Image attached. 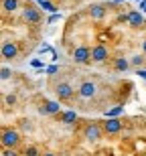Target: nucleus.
<instances>
[{"label":"nucleus","instance_id":"nucleus-1","mask_svg":"<svg viewBox=\"0 0 146 156\" xmlns=\"http://www.w3.org/2000/svg\"><path fill=\"white\" fill-rule=\"evenodd\" d=\"M51 89H53V95L57 98V101H63V104H71V101H73V98L77 95V89L71 85L69 81H65V79L53 81V83H51Z\"/></svg>","mask_w":146,"mask_h":156},{"label":"nucleus","instance_id":"nucleus-2","mask_svg":"<svg viewBox=\"0 0 146 156\" xmlns=\"http://www.w3.org/2000/svg\"><path fill=\"white\" fill-rule=\"evenodd\" d=\"M104 134V128H101V122H87L83 124L81 128V138L87 140V142H99Z\"/></svg>","mask_w":146,"mask_h":156},{"label":"nucleus","instance_id":"nucleus-3","mask_svg":"<svg viewBox=\"0 0 146 156\" xmlns=\"http://www.w3.org/2000/svg\"><path fill=\"white\" fill-rule=\"evenodd\" d=\"M98 98V83L94 79H83L77 85V99L81 101H89V99Z\"/></svg>","mask_w":146,"mask_h":156},{"label":"nucleus","instance_id":"nucleus-4","mask_svg":"<svg viewBox=\"0 0 146 156\" xmlns=\"http://www.w3.org/2000/svg\"><path fill=\"white\" fill-rule=\"evenodd\" d=\"M0 144H2V148H16L20 144V132L16 128H2Z\"/></svg>","mask_w":146,"mask_h":156},{"label":"nucleus","instance_id":"nucleus-5","mask_svg":"<svg viewBox=\"0 0 146 156\" xmlns=\"http://www.w3.org/2000/svg\"><path fill=\"white\" fill-rule=\"evenodd\" d=\"M112 57L110 47L104 45V43H98V45L91 47V63L94 65H104L108 63V59Z\"/></svg>","mask_w":146,"mask_h":156},{"label":"nucleus","instance_id":"nucleus-6","mask_svg":"<svg viewBox=\"0 0 146 156\" xmlns=\"http://www.w3.org/2000/svg\"><path fill=\"white\" fill-rule=\"evenodd\" d=\"M71 61L75 65H89L91 63V49L87 45H77L71 51Z\"/></svg>","mask_w":146,"mask_h":156},{"label":"nucleus","instance_id":"nucleus-7","mask_svg":"<svg viewBox=\"0 0 146 156\" xmlns=\"http://www.w3.org/2000/svg\"><path fill=\"white\" fill-rule=\"evenodd\" d=\"M0 55H2L4 61H12V59H16L20 55V45L16 41H4L2 47H0Z\"/></svg>","mask_w":146,"mask_h":156},{"label":"nucleus","instance_id":"nucleus-8","mask_svg":"<svg viewBox=\"0 0 146 156\" xmlns=\"http://www.w3.org/2000/svg\"><path fill=\"white\" fill-rule=\"evenodd\" d=\"M20 18H23V23H27V24H41L43 14L35 6H24L23 10H20Z\"/></svg>","mask_w":146,"mask_h":156},{"label":"nucleus","instance_id":"nucleus-9","mask_svg":"<svg viewBox=\"0 0 146 156\" xmlns=\"http://www.w3.org/2000/svg\"><path fill=\"white\" fill-rule=\"evenodd\" d=\"M39 114L41 116H57V114H61V101H57V99H43L39 104Z\"/></svg>","mask_w":146,"mask_h":156},{"label":"nucleus","instance_id":"nucleus-10","mask_svg":"<svg viewBox=\"0 0 146 156\" xmlns=\"http://www.w3.org/2000/svg\"><path fill=\"white\" fill-rule=\"evenodd\" d=\"M101 128H104L105 136H118V134L122 132L124 124L118 120V118H108L105 122H101Z\"/></svg>","mask_w":146,"mask_h":156},{"label":"nucleus","instance_id":"nucleus-11","mask_svg":"<svg viewBox=\"0 0 146 156\" xmlns=\"http://www.w3.org/2000/svg\"><path fill=\"white\" fill-rule=\"evenodd\" d=\"M112 67H114V71H118V73H126L132 65H130V59H126L124 55H116V57L112 59Z\"/></svg>","mask_w":146,"mask_h":156},{"label":"nucleus","instance_id":"nucleus-12","mask_svg":"<svg viewBox=\"0 0 146 156\" xmlns=\"http://www.w3.org/2000/svg\"><path fill=\"white\" fill-rule=\"evenodd\" d=\"M87 16L91 20H101L105 16V6L104 4H91L87 8Z\"/></svg>","mask_w":146,"mask_h":156},{"label":"nucleus","instance_id":"nucleus-13","mask_svg":"<svg viewBox=\"0 0 146 156\" xmlns=\"http://www.w3.org/2000/svg\"><path fill=\"white\" fill-rule=\"evenodd\" d=\"M126 20L130 23V27H132V29H140L142 24H144V16H142L138 10H130L128 14H126Z\"/></svg>","mask_w":146,"mask_h":156},{"label":"nucleus","instance_id":"nucleus-14","mask_svg":"<svg viewBox=\"0 0 146 156\" xmlns=\"http://www.w3.org/2000/svg\"><path fill=\"white\" fill-rule=\"evenodd\" d=\"M20 8V0H2V12L4 14H12Z\"/></svg>","mask_w":146,"mask_h":156},{"label":"nucleus","instance_id":"nucleus-15","mask_svg":"<svg viewBox=\"0 0 146 156\" xmlns=\"http://www.w3.org/2000/svg\"><path fill=\"white\" fill-rule=\"evenodd\" d=\"M144 63H146V55H144V53H134V55L130 57V65L136 67V69H140Z\"/></svg>","mask_w":146,"mask_h":156},{"label":"nucleus","instance_id":"nucleus-16","mask_svg":"<svg viewBox=\"0 0 146 156\" xmlns=\"http://www.w3.org/2000/svg\"><path fill=\"white\" fill-rule=\"evenodd\" d=\"M20 154H23V156H43V150L39 148V146H35V144H29V146H24V148H23Z\"/></svg>","mask_w":146,"mask_h":156},{"label":"nucleus","instance_id":"nucleus-17","mask_svg":"<svg viewBox=\"0 0 146 156\" xmlns=\"http://www.w3.org/2000/svg\"><path fill=\"white\" fill-rule=\"evenodd\" d=\"M61 122H63L65 126H71V124H75L77 122V114L75 112H63V114H61Z\"/></svg>","mask_w":146,"mask_h":156},{"label":"nucleus","instance_id":"nucleus-18","mask_svg":"<svg viewBox=\"0 0 146 156\" xmlns=\"http://www.w3.org/2000/svg\"><path fill=\"white\" fill-rule=\"evenodd\" d=\"M120 114H124V104H118V105H114L112 110H105V118H116V116H120Z\"/></svg>","mask_w":146,"mask_h":156},{"label":"nucleus","instance_id":"nucleus-19","mask_svg":"<svg viewBox=\"0 0 146 156\" xmlns=\"http://www.w3.org/2000/svg\"><path fill=\"white\" fill-rule=\"evenodd\" d=\"M2 101H4V105H6V108H12V105H16L18 98H16V93H4Z\"/></svg>","mask_w":146,"mask_h":156},{"label":"nucleus","instance_id":"nucleus-20","mask_svg":"<svg viewBox=\"0 0 146 156\" xmlns=\"http://www.w3.org/2000/svg\"><path fill=\"white\" fill-rule=\"evenodd\" d=\"M20 128H23L27 134H30L33 130H35V126H33V122H30L29 118H23V120H20Z\"/></svg>","mask_w":146,"mask_h":156},{"label":"nucleus","instance_id":"nucleus-21","mask_svg":"<svg viewBox=\"0 0 146 156\" xmlns=\"http://www.w3.org/2000/svg\"><path fill=\"white\" fill-rule=\"evenodd\" d=\"M2 156H23V154H18L16 148H2Z\"/></svg>","mask_w":146,"mask_h":156},{"label":"nucleus","instance_id":"nucleus-22","mask_svg":"<svg viewBox=\"0 0 146 156\" xmlns=\"http://www.w3.org/2000/svg\"><path fill=\"white\" fill-rule=\"evenodd\" d=\"M10 69L8 67H2V71H0V77H2V81H6V79H10Z\"/></svg>","mask_w":146,"mask_h":156},{"label":"nucleus","instance_id":"nucleus-23","mask_svg":"<svg viewBox=\"0 0 146 156\" xmlns=\"http://www.w3.org/2000/svg\"><path fill=\"white\" fill-rule=\"evenodd\" d=\"M41 6H43V8H47V10H55L53 4H51V2H47V0H41Z\"/></svg>","mask_w":146,"mask_h":156},{"label":"nucleus","instance_id":"nucleus-24","mask_svg":"<svg viewBox=\"0 0 146 156\" xmlns=\"http://www.w3.org/2000/svg\"><path fill=\"white\" fill-rule=\"evenodd\" d=\"M142 53H144V55H146V39L142 41Z\"/></svg>","mask_w":146,"mask_h":156},{"label":"nucleus","instance_id":"nucleus-25","mask_svg":"<svg viewBox=\"0 0 146 156\" xmlns=\"http://www.w3.org/2000/svg\"><path fill=\"white\" fill-rule=\"evenodd\" d=\"M43 156H59V154H55V152H43Z\"/></svg>","mask_w":146,"mask_h":156},{"label":"nucleus","instance_id":"nucleus-26","mask_svg":"<svg viewBox=\"0 0 146 156\" xmlns=\"http://www.w3.org/2000/svg\"><path fill=\"white\" fill-rule=\"evenodd\" d=\"M73 156H85V154H81V152H77V154H73Z\"/></svg>","mask_w":146,"mask_h":156},{"label":"nucleus","instance_id":"nucleus-27","mask_svg":"<svg viewBox=\"0 0 146 156\" xmlns=\"http://www.w3.org/2000/svg\"><path fill=\"white\" fill-rule=\"evenodd\" d=\"M73 2H85V0H73Z\"/></svg>","mask_w":146,"mask_h":156},{"label":"nucleus","instance_id":"nucleus-28","mask_svg":"<svg viewBox=\"0 0 146 156\" xmlns=\"http://www.w3.org/2000/svg\"><path fill=\"white\" fill-rule=\"evenodd\" d=\"M116 2H122V0H116Z\"/></svg>","mask_w":146,"mask_h":156}]
</instances>
